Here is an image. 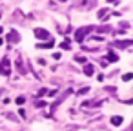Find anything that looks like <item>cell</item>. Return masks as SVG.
<instances>
[{
  "mask_svg": "<svg viewBox=\"0 0 133 131\" xmlns=\"http://www.w3.org/2000/svg\"><path fill=\"white\" fill-rule=\"evenodd\" d=\"M89 91V87H82V89L79 91V95H84V93H88Z\"/></svg>",
  "mask_w": 133,
  "mask_h": 131,
  "instance_id": "5bb4252c",
  "label": "cell"
},
{
  "mask_svg": "<svg viewBox=\"0 0 133 131\" xmlns=\"http://www.w3.org/2000/svg\"><path fill=\"white\" fill-rule=\"evenodd\" d=\"M2 44H4V38H0V46H2Z\"/></svg>",
  "mask_w": 133,
  "mask_h": 131,
  "instance_id": "ac0fdd59",
  "label": "cell"
},
{
  "mask_svg": "<svg viewBox=\"0 0 133 131\" xmlns=\"http://www.w3.org/2000/svg\"><path fill=\"white\" fill-rule=\"evenodd\" d=\"M108 60H109V62H117V60H118L117 53H113V51H109V53H108Z\"/></svg>",
  "mask_w": 133,
  "mask_h": 131,
  "instance_id": "52a82bcc",
  "label": "cell"
},
{
  "mask_svg": "<svg viewBox=\"0 0 133 131\" xmlns=\"http://www.w3.org/2000/svg\"><path fill=\"white\" fill-rule=\"evenodd\" d=\"M0 73L6 75V77L11 73V67H9V58H2V60H0Z\"/></svg>",
  "mask_w": 133,
  "mask_h": 131,
  "instance_id": "6da1fadb",
  "label": "cell"
},
{
  "mask_svg": "<svg viewBox=\"0 0 133 131\" xmlns=\"http://www.w3.org/2000/svg\"><path fill=\"white\" fill-rule=\"evenodd\" d=\"M108 2H109V4H115V2H118V0H108Z\"/></svg>",
  "mask_w": 133,
  "mask_h": 131,
  "instance_id": "e0dca14e",
  "label": "cell"
},
{
  "mask_svg": "<svg viewBox=\"0 0 133 131\" xmlns=\"http://www.w3.org/2000/svg\"><path fill=\"white\" fill-rule=\"evenodd\" d=\"M89 29H91V27H82V29H77V31H75V40H77V42H82V40H84V36L89 33Z\"/></svg>",
  "mask_w": 133,
  "mask_h": 131,
  "instance_id": "7a4b0ae2",
  "label": "cell"
},
{
  "mask_svg": "<svg viewBox=\"0 0 133 131\" xmlns=\"http://www.w3.org/2000/svg\"><path fill=\"white\" fill-rule=\"evenodd\" d=\"M60 48H62V49H71V42H69V40H67V38H66V40H62V44H60Z\"/></svg>",
  "mask_w": 133,
  "mask_h": 131,
  "instance_id": "9c48e42d",
  "label": "cell"
},
{
  "mask_svg": "<svg viewBox=\"0 0 133 131\" xmlns=\"http://www.w3.org/2000/svg\"><path fill=\"white\" fill-rule=\"evenodd\" d=\"M99 18H100V20H108V18H109L108 9H100V11H99Z\"/></svg>",
  "mask_w": 133,
  "mask_h": 131,
  "instance_id": "8992f818",
  "label": "cell"
},
{
  "mask_svg": "<svg viewBox=\"0 0 133 131\" xmlns=\"http://www.w3.org/2000/svg\"><path fill=\"white\" fill-rule=\"evenodd\" d=\"M53 46H55V42H51V40H49L48 44H38V48H48V49H51Z\"/></svg>",
  "mask_w": 133,
  "mask_h": 131,
  "instance_id": "30bf717a",
  "label": "cell"
},
{
  "mask_svg": "<svg viewBox=\"0 0 133 131\" xmlns=\"http://www.w3.org/2000/svg\"><path fill=\"white\" fill-rule=\"evenodd\" d=\"M35 36H36V38H42V40H46V38L49 36V33L46 31V29H42V27H36V29H35Z\"/></svg>",
  "mask_w": 133,
  "mask_h": 131,
  "instance_id": "3957f363",
  "label": "cell"
},
{
  "mask_svg": "<svg viewBox=\"0 0 133 131\" xmlns=\"http://www.w3.org/2000/svg\"><path fill=\"white\" fill-rule=\"evenodd\" d=\"M15 102H17L18 106H22V104H24V102H26V98H24V97H18V98H17Z\"/></svg>",
  "mask_w": 133,
  "mask_h": 131,
  "instance_id": "8fae6325",
  "label": "cell"
},
{
  "mask_svg": "<svg viewBox=\"0 0 133 131\" xmlns=\"http://www.w3.org/2000/svg\"><path fill=\"white\" fill-rule=\"evenodd\" d=\"M75 60H77V62H80V64H84L86 62V57H82V55H80V57H77Z\"/></svg>",
  "mask_w": 133,
  "mask_h": 131,
  "instance_id": "4fadbf2b",
  "label": "cell"
},
{
  "mask_svg": "<svg viewBox=\"0 0 133 131\" xmlns=\"http://www.w3.org/2000/svg\"><path fill=\"white\" fill-rule=\"evenodd\" d=\"M93 71H95V67H93L91 64H86V66H84V73L88 75V77H91V75H93Z\"/></svg>",
  "mask_w": 133,
  "mask_h": 131,
  "instance_id": "5b68a950",
  "label": "cell"
},
{
  "mask_svg": "<svg viewBox=\"0 0 133 131\" xmlns=\"http://www.w3.org/2000/svg\"><path fill=\"white\" fill-rule=\"evenodd\" d=\"M46 104H48V102H44V100H38V102H36V106H38V107H44Z\"/></svg>",
  "mask_w": 133,
  "mask_h": 131,
  "instance_id": "9a60e30c",
  "label": "cell"
},
{
  "mask_svg": "<svg viewBox=\"0 0 133 131\" xmlns=\"http://www.w3.org/2000/svg\"><path fill=\"white\" fill-rule=\"evenodd\" d=\"M7 40H9V42H18V40H20V35H18L17 31H11V33L7 35Z\"/></svg>",
  "mask_w": 133,
  "mask_h": 131,
  "instance_id": "277c9868",
  "label": "cell"
},
{
  "mask_svg": "<svg viewBox=\"0 0 133 131\" xmlns=\"http://www.w3.org/2000/svg\"><path fill=\"white\" fill-rule=\"evenodd\" d=\"M58 2H66V0H58Z\"/></svg>",
  "mask_w": 133,
  "mask_h": 131,
  "instance_id": "d6986e66",
  "label": "cell"
},
{
  "mask_svg": "<svg viewBox=\"0 0 133 131\" xmlns=\"http://www.w3.org/2000/svg\"><path fill=\"white\" fill-rule=\"evenodd\" d=\"M53 58H55V60H60V58H62V55H60V53H55V55H53Z\"/></svg>",
  "mask_w": 133,
  "mask_h": 131,
  "instance_id": "2e32d148",
  "label": "cell"
},
{
  "mask_svg": "<svg viewBox=\"0 0 133 131\" xmlns=\"http://www.w3.org/2000/svg\"><path fill=\"white\" fill-rule=\"evenodd\" d=\"M111 124L113 126H120L122 124V116H111Z\"/></svg>",
  "mask_w": 133,
  "mask_h": 131,
  "instance_id": "ba28073f",
  "label": "cell"
},
{
  "mask_svg": "<svg viewBox=\"0 0 133 131\" xmlns=\"http://www.w3.org/2000/svg\"><path fill=\"white\" fill-rule=\"evenodd\" d=\"M131 77H133V75H131V73H128V75H124V77H122V80L128 82V80H131Z\"/></svg>",
  "mask_w": 133,
  "mask_h": 131,
  "instance_id": "7c38bea8",
  "label": "cell"
}]
</instances>
